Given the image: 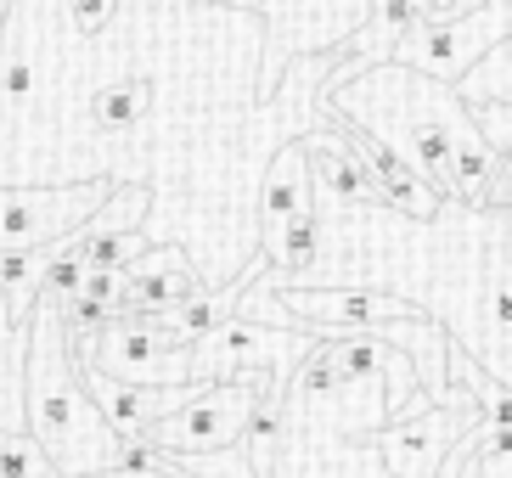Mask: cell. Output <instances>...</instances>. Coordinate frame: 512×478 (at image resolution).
Instances as JSON below:
<instances>
[{"instance_id": "6da1fadb", "label": "cell", "mask_w": 512, "mask_h": 478, "mask_svg": "<svg viewBox=\"0 0 512 478\" xmlns=\"http://www.w3.org/2000/svg\"><path fill=\"white\" fill-rule=\"evenodd\" d=\"M327 248L299 287H383L445 327L484 377L512 389V209L445 203L434 220L366 203L321 209Z\"/></svg>"}, {"instance_id": "7a4b0ae2", "label": "cell", "mask_w": 512, "mask_h": 478, "mask_svg": "<svg viewBox=\"0 0 512 478\" xmlns=\"http://www.w3.org/2000/svg\"><path fill=\"white\" fill-rule=\"evenodd\" d=\"M321 107H332L338 119L361 124L389 152H400L445 203L496 209L501 158L484 141L473 107L456 96V85H439V79L411 74L400 62H383L372 74H355L349 85L327 90Z\"/></svg>"}, {"instance_id": "3957f363", "label": "cell", "mask_w": 512, "mask_h": 478, "mask_svg": "<svg viewBox=\"0 0 512 478\" xmlns=\"http://www.w3.org/2000/svg\"><path fill=\"white\" fill-rule=\"evenodd\" d=\"M29 439L46 450V462L62 473H119L124 462V439L113 434L96 411V400L85 394V383L74 377V349L62 332V310L57 304H34L29 315Z\"/></svg>"}, {"instance_id": "277c9868", "label": "cell", "mask_w": 512, "mask_h": 478, "mask_svg": "<svg viewBox=\"0 0 512 478\" xmlns=\"http://www.w3.org/2000/svg\"><path fill=\"white\" fill-rule=\"evenodd\" d=\"M259 17L265 57H259V96L271 102L282 74L304 57H338L372 17V0H226Z\"/></svg>"}, {"instance_id": "5b68a950", "label": "cell", "mask_w": 512, "mask_h": 478, "mask_svg": "<svg viewBox=\"0 0 512 478\" xmlns=\"http://www.w3.org/2000/svg\"><path fill=\"white\" fill-rule=\"evenodd\" d=\"M501 40H512V0H479L473 12L422 17L417 29L400 40L394 62L411 74H428L439 85H462Z\"/></svg>"}, {"instance_id": "8992f818", "label": "cell", "mask_w": 512, "mask_h": 478, "mask_svg": "<svg viewBox=\"0 0 512 478\" xmlns=\"http://www.w3.org/2000/svg\"><path fill=\"white\" fill-rule=\"evenodd\" d=\"M265 389H276L265 372H248V377H237V383H203L197 400L186 405V411H175V417H164L141 445L158 450V456H220V450L242 445L248 417H254V405Z\"/></svg>"}, {"instance_id": "52a82bcc", "label": "cell", "mask_w": 512, "mask_h": 478, "mask_svg": "<svg viewBox=\"0 0 512 478\" xmlns=\"http://www.w3.org/2000/svg\"><path fill=\"white\" fill-rule=\"evenodd\" d=\"M113 186L119 180H85V186H62V192H0V254L68 242L107 209Z\"/></svg>"}, {"instance_id": "ba28073f", "label": "cell", "mask_w": 512, "mask_h": 478, "mask_svg": "<svg viewBox=\"0 0 512 478\" xmlns=\"http://www.w3.org/2000/svg\"><path fill=\"white\" fill-rule=\"evenodd\" d=\"M85 372H102L113 383H130V389H186L192 383V349H181L169 332H158L141 315H119L102 332Z\"/></svg>"}, {"instance_id": "9c48e42d", "label": "cell", "mask_w": 512, "mask_h": 478, "mask_svg": "<svg viewBox=\"0 0 512 478\" xmlns=\"http://www.w3.org/2000/svg\"><path fill=\"white\" fill-rule=\"evenodd\" d=\"M479 422V400L467 394L456 405H428L417 417L406 422H389V428H377L366 445L377 450V462L389 467L394 478H439L445 456L456 450V439L467 434Z\"/></svg>"}, {"instance_id": "30bf717a", "label": "cell", "mask_w": 512, "mask_h": 478, "mask_svg": "<svg viewBox=\"0 0 512 478\" xmlns=\"http://www.w3.org/2000/svg\"><path fill=\"white\" fill-rule=\"evenodd\" d=\"M203 287L209 282L197 276V265L181 248H152V254H141L136 265L124 270L119 315H175L181 304H192Z\"/></svg>"}, {"instance_id": "8fae6325", "label": "cell", "mask_w": 512, "mask_h": 478, "mask_svg": "<svg viewBox=\"0 0 512 478\" xmlns=\"http://www.w3.org/2000/svg\"><path fill=\"white\" fill-rule=\"evenodd\" d=\"M304 209H316V180H310V152H304V135H299L282 152H271V164H265V180H259V237H276Z\"/></svg>"}, {"instance_id": "7c38bea8", "label": "cell", "mask_w": 512, "mask_h": 478, "mask_svg": "<svg viewBox=\"0 0 512 478\" xmlns=\"http://www.w3.org/2000/svg\"><path fill=\"white\" fill-rule=\"evenodd\" d=\"M147 107H152V79L147 74H124V79H113V85H102L91 96V119L102 124V130L124 135V130H136V124L147 119Z\"/></svg>"}, {"instance_id": "4fadbf2b", "label": "cell", "mask_w": 512, "mask_h": 478, "mask_svg": "<svg viewBox=\"0 0 512 478\" xmlns=\"http://www.w3.org/2000/svg\"><path fill=\"white\" fill-rule=\"evenodd\" d=\"M456 96H462L467 107H512V40H501L496 51L456 85Z\"/></svg>"}, {"instance_id": "5bb4252c", "label": "cell", "mask_w": 512, "mask_h": 478, "mask_svg": "<svg viewBox=\"0 0 512 478\" xmlns=\"http://www.w3.org/2000/svg\"><path fill=\"white\" fill-rule=\"evenodd\" d=\"M0 478H51L46 450L17 428H0Z\"/></svg>"}, {"instance_id": "9a60e30c", "label": "cell", "mask_w": 512, "mask_h": 478, "mask_svg": "<svg viewBox=\"0 0 512 478\" xmlns=\"http://www.w3.org/2000/svg\"><path fill=\"white\" fill-rule=\"evenodd\" d=\"M119 12V0H68V17H74L79 34H102Z\"/></svg>"}, {"instance_id": "2e32d148", "label": "cell", "mask_w": 512, "mask_h": 478, "mask_svg": "<svg viewBox=\"0 0 512 478\" xmlns=\"http://www.w3.org/2000/svg\"><path fill=\"white\" fill-rule=\"evenodd\" d=\"M34 85H40V74H34V62H6L0 68V96H12V102H23V96H34Z\"/></svg>"}, {"instance_id": "e0dca14e", "label": "cell", "mask_w": 512, "mask_h": 478, "mask_svg": "<svg viewBox=\"0 0 512 478\" xmlns=\"http://www.w3.org/2000/svg\"><path fill=\"white\" fill-rule=\"evenodd\" d=\"M496 209H512V158H501V180H496Z\"/></svg>"}, {"instance_id": "ac0fdd59", "label": "cell", "mask_w": 512, "mask_h": 478, "mask_svg": "<svg viewBox=\"0 0 512 478\" xmlns=\"http://www.w3.org/2000/svg\"><path fill=\"white\" fill-rule=\"evenodd\" d=\"M0 310H6V304H0Z\"/></svg>"}]
</instances>
